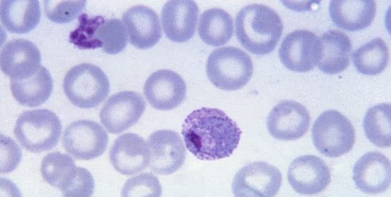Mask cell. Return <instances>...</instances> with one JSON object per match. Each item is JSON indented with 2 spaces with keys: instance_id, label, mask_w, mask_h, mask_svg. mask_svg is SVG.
<instances>
[{
  "instance_id": "obj_1",
  "label": "cell",
  "mask_w": 391,
  "mask_h": 197,
  "mask_svg": "<svg viewBox=\"0 0 391 197\" xmlns=\"http://www.w3.org/2000/svg\"><path fill=\"white\" fill-rule=\"evenodd\" d=\"M186 148L201 160L230 156L241 136L237 125L220 109L202 107L185 118L182 127Z\"/></svg>"
},
{
  "instance_id": "obj_2",
  "label": "cell",
  "mask_w": 391,
  "mask_h": 197,
  "mask_svg": "<svg viewBox=\"0 0 391 197\" xmlns=\"http://www.w3.org/2000/svg\"><path fill=\"white\" fill-rule=\"evenodd\" d=\"M283 29L280 16L265 5L246 6L236 15L237 40L243 47L256 55L271 53L280 40Z\"/></svg>"
},
{
  "instance_id": "obj_3",
  "label": "cell",
  "mask_w": 391,
  "mask_h": 197,
  "mask_svg": "<svg viewBox=\"0 0 391 197\" xmlns=\"http://www.w3.org/2000/svg\"><path fill=\"white\" fill-rule=\"evenodd\" d=\"M253 72L251 57L243 50L231 46L214 49L206 63L209 81L225 90L242 88L251 79Z\"/></svg>"
},
{
  "instance_id": "obj_4",
  "label": "cell",
  "mask_w": 391,
  "mask_h": 197,
  "mask_svg": "<svg viewBox=\"0 0 391 197\" xmlns=\"http://www.w3.org/2000/svg\"><path fill=\"white\" fill-rule=\"evenodd\" d=\"M13 133L27 150L34 153L42 152L52 149L59 143L61 123L50 110L26 111L17 118Z\"/></svg>"
},
{
  "instance_id": "obj_5",
  "label": "cell",
  "mask_w": 391,
  "mask_h": 197,
  "mask_svg": "<svg viewBox=\"0 0 391 197\" xmlns=\"http://www.w3.org/2000/svg\"><path fill=\"white\" fill-rule=\"evenodd\" d=\"M64 93L75 106L90 109L98 106L110 92V81L97 65L81 63L71 68L63 82Z\"/></svg>"
},
{
  "instance_id": "obj_6",
  "label": "cell",
  "mask_w": 391,
  "mask_h": 197,
  "mask_svg": "<svg viewBox=\"0 0 391 197\" xmlns=\"http://www.w3.org/2000/svg\"><path fill=\"white\" fill-rule=\"evenodd\" d=\"M311 136L315 148L323 155L337 157L348 152L355 140L351 121L336 110L323 112L314 121Z\"/></svg>"
},
{
  "instance_id": "obj_7",
  "label": "cell",
  "mask_w": 391,
  "mask_h": 197,
  "mask_svg": "<svg viewBox=\"0 0 391 197\" xmlns=\"http://www.w3.org/2000/svg\"><path fill=\"white\" fill-rule=\"evenodd\" d=\"M108 140V133L99 123L81 120L71 123L65 129L62 145L75 159L89 160L103 154Z\"/></svg>"
},
{
  "instance_id": "obj_8",
  "label": "cell",
  "mask_w": 391,
  "mask_h": 197,
  "mask_svg": "<svg viewBox=\"0 0 391 197\" xmlns=\"http://www.w3.org/2000/svg\"><path fill=\"white\" fill-rule=\"evenodd\" d=\"M84 27L74 31L84 36L72 39L81 48H102L108 54H117L127 45L128 34L123 22L117 18L103 19L101 17L89 19Z\"/></svg>"
},
{
  "instance_id": "obj_9",
  "label": "cell",
  "mask_w": 391,
  "mask_h": 197,
  "mask_svg": "<svg viewBox=\"0 0 391 197\" xmlns=\"http://www.w3.org/2000/svg\"><path fill=\"white\" fill-rule=\"evenodd\" d=\"M282 175L275 166L264 161H254L238 171L232 190L237 197H272L281 187Z\"/></svg>"
},
{
  "instance_id": "obj_10",
  "label": "cell",
  "mask_w": 391,
  "mask_h": 197,
  "mask_svg": "<svg viewBox=\"0 0 391 197\" xmlns=\"http://www.w3.org/2000/svg\"><path fill=\"white\" fill-rule=\"evenodd\" d=\"M146 108L142 96L136 92L124 90L110 96L100 111V119L112 134H119L135 125Z\"/></svg>"
},
{
  "instance_id": "obj_11",
  "label": "cell",
  "mask_w": 391,
  "mask_h": 197,
  "mask_svg": "<svg viewBox=\"0 0 391 197\" xmlns=\"http://www.w3.org/2000/svg\"><path fill=\"white\" fill-rule=\"evenodd\" d=\"M149 168L158 175H170L178 171L186 159V149L179 134L170 129H159L149 136Z\"/></svg>"
},
{
  "instance_id": "obj_12",
  "label": "cell",
  "mask_w": 391,
  "mask_h": 197,
  "mask_svg": "<svg viewBox=\"0 0 391 197\" xmlns=\"http://www.w3.org/2000/svg\"><path fill=\"white\" fill-rule=\"evenodd\" d=\"M320 53L318 37L307 29H297L283 40L279 56L282 64L296 72H306L317 64Z\"/></svg>"
},
{
  "instance_id": "obj_13",
  "label": "cell",
  "mask_w": 391,
  "mask_h": 197,
  "mask_svg": "<svg viewBox=\"0 0 391 197\" xmlns=\"http://www.w3.org/2000/svg\"><path fill=\"white\" fill-rule=\"evenodd\" d=\"M310 116L300 103L284 100L277 104L267 118L270 134L282 141H293L301 138L308 131Z\"/></svg>"
},
{
  "instance_id": "obj_14",
  "label": "cell",
  "mask_w": 391,
  "mask_h": 197,
  "mask_svg": "<svg viewBox=\"0 0 391 197\" xmlns=\"http://www.w3.org/2000/svg\"><path fill=\"white\" fill-rule=\"evenodd\" d=\"M287 177L291 187L304 195L321 192L331 181L330 170L326 163L313 155L295 159L289 166Z\"/></svg>"
},
{
  "instance_id": "obj_15",
  "label": "cell",
  "mask_w": 391,
  "mask_h": 197,
  "mask_svg": "<svg viewBox=\"0 0 391 197\" xmlns=\"http://www.w3.org/2000/svg\"><path fill=\"white\" fill-rule=\"evenodd\" d=\"M39 49L31 41L19 38L8 41L0 54L1 69L12 80H22L36 74L41 65Z\"/></svg>"
},
{
  "instance_id": "obj_16",
  "label": "cell",
  "mask_w": 391,
  "mask_h": 197,
  "mask_svg": "<svg viewBox=\"0 0 391 197\" xmlns=\"http://www.w3.org/2000/svg\"><path fill=\"white\" fill-rule=\"evenodd\" d=\"M143 92L154 108L166 111L173 109L183 102L186 86L178 73L170 70H159L147 79Z\"/></svg>"
},
{
  "instance_id": "obj_17",
  "label": "cell",
  "mask_w": 391,
  "mask_h": 197,
  "mask_svg": "<svg viewBox=\"0 0 391 197\" xmlns=\"http://www.w3.org/2000/svg\"><path fill=\"white\" fill-rule=\"evenodd\" d=\"M109 157L117 171L131 175L142 171L149 166L150 153L147 143L142 136L128 132L115 140Z\"/></svg>"
},
{
  "instance_id": "obj_18",
  "label": "cell",
  "mask_w": 391,
  "mask_h": 197,
  "mask_svg": "<svg viewBox=\"0 0 391 197\" xmlns=\"http://www.w3.org/2000/svg\"><path fill=\"white\" fill-rule=\"evenodd\" d=\"M199 8L191 0H172L161 10V22L166 37L182 43L193 38L196 32Z\"/></svg>"
},
{
  "instance_id": "obj_19",
  "label": "cell",
  "mask_w": 391,
  "mask_h": 197,
  "mask_svg": "<svg viewBox=\"0 0 391 197\" xmlns=\"http://www.w3.org/2000/svg\"><path fill=\"white\" fill-rule=\"evenodd\" d=\"M390 172L389 159L378 151H371L355 164L353 179L357 189L364 194H377L389 187Z\"/></svg>"
},
{
  "instance_id": "obj_20",
  "label": "cell",
  "mask_w": 391,
  "mask_h": 197,
  "mask_svg": "<svg viewBox=\"0 0 391 197\" xmlns=\"http://www.w3.org/2000/svg\"><path fill=\"white\" fill-rule=\"evenodd\" d=\"M122 21L131 44L137 49L151 48L162 36L158 16L147 6L136 5L130 8L124 13Z\"/></svg>"
},
{
  "instance_id": "obj_21",
  "label": "cell",
  "mask_w": 391,
  "mask_h": 197,
  "mask_svg": "<svg viewBox=\"0 0 391 197\" xmlns=\"http://www.w3.org/2000/svg\"><path fill=\"white\" fill-rule=\"evenodd\" d=\"M87 171L78 167L69 155L60 152L48 153L40 165L43 179L67 197H74L78 184Z\"/></svg>"
},
{
  "instance_id": "obj_22",
  "label": "cell",
  "mask_w": 391,
  "mask_h": 197,
  "mask_svg": "<svg viewBox=\"0 0 391 197\" xmlns=\"http://www.w3.org/2000/svg\"><path fill=\"white\" fill-rule=\"evenodd\" d=\"M320 53L317 61L320 71L335 74L349 65L352 45L348 36L339 30H330L318 37Z\"/></svg>"
},
{
  "instance_id": "obj_23",
  "label": "cell",
  "mask_w": 391,
  "mask_h": 197,
  "mask_svg": "<svg viewBox=\"0 0 391 197\" xmlns=\"http://www.w3.org/2000/svg\"><path fill=\"white\" fill-rule=\"evenodd\" d=\"M376 12V2L371 0L331 1L329 4V13L334 24L348 31L368 27Z\"/></svg>"
},
{
  "instance_id": "obj_24",
  "label": "cell",
  "mask_w": 391,
  "mask_h": 197,
  "mask_svg": "<svg viewBox=\"0 0 391 197\" xmlns=\"http://www.w3.org/2000/svg\"><path fill=\"white\" fill-rule=\"evenodd\" d=\"M41 17L36 0H4L0 5L1 24L12 33L23 34L32 31Z\"/></svg>"
},
{
  "instance_id": "obj_25",
  "label": "cell",
  "mask_w": 391,
  "mask_h": 197,
  "mask_svg": "<svg viewBox=\"0 0 391 197\" xmlns=\"http://www.w3.org/2000/svg\"><path fill=\"white\" fill-rule=\"evenodd\" d=\"M13 96L20 104L36 107L45 103L53 90L49 71L43 65L33 76L22 80H10Z\"/></svg>"
},
{
  "instance_id": "obj_26",
  "label": "cell",
  "mask_w": 391,
  "mask_h": 197,
  "mask_svg": "<svg viewBox=\"0 0 391 197\" xmlns=\"http://www.w3.org/2000/svg\"><path fill=\"white\" fill-rule=\"evenodd\" d=\"M198 31L205 43L219 47L226 44L232 38L233 19L229 13L221 8H210L201 14Z\"/></svg>"
},
{
  "instance_id": "obj_27",
  "label": "cell",
  "mask_w": 391,
  "mask_h": 197,
  "mask_svg": "<svg viewBox=\"0 0 391 197\" xmlns=\"http://www.w3.org/2000/svg\"><path fill=\"white\" fill-rule=\"evenodd\" d=\"M352 57L357 72L374 76L385 69L389 61V50L382 38H376L360 46L353 52Z\"/></svg>"
},
{
  "instance_id": "obj_28",
  "label": "cell",
  "mask_w": 391,
  "mask_h": 197,
  "mask_svg": "<svg viewBox=\"0 0 391 197\" xmlns=\"http://www.w3.org/2000/svg\"><path fill=\"white\" fill-rule=\"evenodd\" d=\"M367 138L375 145L388 148L391 144L390 104L381 103L369 108L363 120Z\"/></svg>"
},
{
  "instance_id": "obj_29",
  "label": "cell",
  "mask_w": 391,
  "mask_h": 197,
  "mask_svg": "<svg viewBox=\"0 0 391 197\" xmlns=\"http://www.w3.org/2000/svg\"><path fill=\"white\" fill-rule=\"evenodd\" d=\"M44 8L47 17L57 24L73 21L85 8V1H45Z\"/></svg>"
},
{
  "instance_id": "obj_30",
  "label": "cell",
  "mask_w": 391,
  "mask_h": 197,
  "mask_svg": "<svg viewBox=\"0 0 391 197\" xmlns=\"http://www.w3.org/2000/svg\"><path fill=\"white\" fill-rule=\"evenodd\" d=\"M162 188L158 179L151 173H143L126 180L121 196H161Z\"/></svg>"
},
{
  "instance_id": "obj_31",
  "label": "cell",
  "mask_w": 391,
  "mask_h": 197,
  "mask_svg": "<svg viewBox=\"0 0 391 197\" xmlns=\"http://www.w3.org/2000/svg\"><path fill=\"white\" fill-rule=\"evenodd\" d=\"M1 168L2 173L13 171L21 160V150L15 142L9 137L1 135Z\"/></svg>"
}]
</instances>
